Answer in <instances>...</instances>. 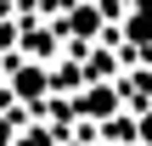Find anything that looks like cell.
<instances>
[{
    "label": "cell",
    "mask_w": 152,
    "mask_h": 146,
    "mask_svg": "<svg viewBox=\"0 0 152 146\" xmlns=\"http://www.w3.org/2000/svg\"><path fill=\"white\" fill-rule=\"evenodd\" d=\"M130 118H135V146H152V101H147V107H135Z\"/></svg>",
    "instance_id": "2"
},
{
    "label": "cell",
    "mask_w": 152,
    "mask_h": 146,
    "mask_svg": "<svg viewBox=\"0 0 152 146\" xmlns=\"http://www.w3.org/2000/svg\"><path fill=\"white\" fill-rule=\"evenodd\" d=\"M102 146H113V141H102Z\"/></svg>",
    "instance_id": "3"
},
{
    "label": "cell",
    "mask_w": 152,
    "mask_h": 146,
    "mask_svg": "<svg viewBox=\"0 0 152 146\" xmlns=\"http://www.w3.org/2000/svg\"><path fill=\"white\" fill-rule=\"evenodd\" d=\"M0 79H6V96H11V101L39 107V101L51 96V68H45V62H28V56H0Z\"/></svg>",
    "instance_id": "1"
}]
</instances>
